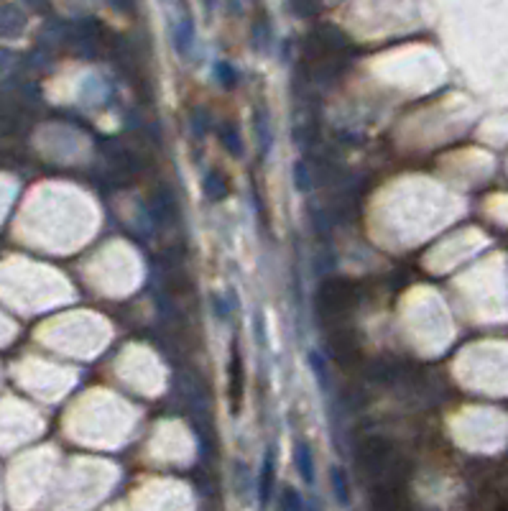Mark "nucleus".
Wrapping results in <instances>:
<instances>
[{
    "mask_svg": "<svg viewBox=\"0 0 508 511\" xmlns=\"http://www.w3.org/2000/svg\"><path fill=\"white\" fill-rule=\"evenodd\" d=\"M302 509V501H299L297 491L294 488H286L284 491V511H299Z\"/></svg>",
    "mask_w": 508,
    "mask_h": 511,
    "instance_id": "f257e3e1",
    "label": "nucleus"
},
{
    "mask_svg": "<svg viewBox=\"0 0 508 511\" xmlns=\"http://www.w3.org/2000/svg\"><path fill=\"white\" fill-rule=\"evenodd\" d=\"M335 491H337V498L340 501H348V491H345V478H343V473H335Z\"/></svg>",
    "mask_w": 508,
    "mask_h": 511,
    "instance_id": "f03ea898",
    "label": "nucleus"
}]
</instances>
